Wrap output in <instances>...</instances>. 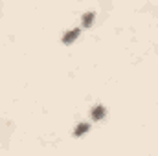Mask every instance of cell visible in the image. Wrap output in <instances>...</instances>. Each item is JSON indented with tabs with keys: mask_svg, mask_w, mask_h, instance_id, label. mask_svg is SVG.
I'll return each instance as SVG.
<instances>
[{
	"mask_svg": "<svg viewBox=\"0 0 158 156\" xmlns=\"http://www.w3.org/2000/svg\"><path fill=\"white\" fill-rule=\"evenodd\" d=\"M86 130H88V125H86V123H81L77 129H76V136H81V134H85Z\"/></svg>",
	"mask_w": 158,
	"mask_h": 156,
	"instance_id": "4",
	"label": "cell"
},
{
	"mask_svg": "<svg viewBox=\"0 0 158 156\" xmlns=\"http://www.w3.org/2000/svg\"><path fill=\"white\" fill-rule=\"evenodd\" d=\"M103 116H105V109H103V107H96V109H92V117H94V119H101Z\"/></svg>",
	"mask_w": 158,
	"mask_h": 156,
	"instance_id": "1",
	"label": "cell"
},
{
	"mask_svg": "<svg viewBox=\"0 0 158 156\" xmlns=\"http://www.w3.org/2000/svg\"><path fill=\"white\" fill-rule=\"evenodd\" d=\"M92 20H94V13H86V15L83 17V26H90Z\"/></svg>",
	"mask_w": 158,
	"mask_h": 156,
	"instance_id": "3",
	"label": "cell"
},
{
	"mask_svg": "<svg viewBox=\"0 0 158 156\" xmlns=\"http://www.w3.org/2000/svg\"><path fill=\"white\" fill-rule=\"evenodd\" d=\"M76 37H79V30H72V31H68V33L64 35V39H63V40L68 44V42H72V40L76 39Z\"/></svg>",
	"mask_w": 158,
	"mask_h": 156,
	"instance_id": "2",
	"label": "cell"
}]
</instances>
